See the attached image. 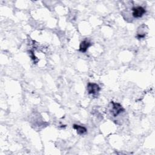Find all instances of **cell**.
I'll list each match as a JSON object with an SVG mask.
<instances>
[{
    "label": "cell",
    "instance_id": "cell-1",
    "mask_svg": "<svg viewBox=\"0 0 155 155\" xmlns=\"http://www.w3.org/2000/svg\"><path fill=\"white\" fill-rule=\"evenodd\" d=\"M110 104L111 105L110 107V112L111 115L114 117L117 116L119 114L125 111V109L119 103L111 101Z\"/></svg>",
    "mask_w": 155,
    "mask_h": 155
},
{
    "label": "cell",
    "instance_id": "cell-2",
    "mask_svg": "<svg viewBox=\"0 0 155 155\" xmlns=\"http://www.w3.org/2000/svg\"><path fill=\"white\" fill-rule=\"evenodd\" d=\"M87 91H88V94H95L98 93L100 91L101 88L99 86V85L96 84V83L89 82L87 84Z\"/></svg>",
    "mask_w": 155,
    "mask_h": 155
},
{
    "label": "cell",
    "instance_id": "cell-3",
    "mask_svg": "<svg viewBox=\"0 0 155 155\" xmlns=\"http://www.w3.org/2000/svg\"><path fill=\"white\" fill-rule=\"evenodd\" d=\"M145 9L141 6L134 7L132 8V15L135 18H139L142 17L145 13Z\"/></svg>",
    "mask_w": 155,
    "mask_h": 155
},
{
    "label": "cell",
    "instance_id": "cell-4",
    "mask_svg": "<svg viewBox=\"0 0 155 155\" xmlns=\"http://www.w3.org/2000/svg\"><path fill=\"white\" fill-rule=\"evenodd\" d=\"M91 44L87 40L82 41L79 45V51L81 52H85L87 50V49L91 46Z\"/></svg>",
    "mask_w": 155,
    "mask_h": 155
},
{
    "label": "cell",
    "instance_id": "cell-5",
    "mask_svg": "<svg viewBox=\"0 0 155 155\" xmlns=\"http://www.w3.org/2000/svg\"><path fill=\"white\" fill-rule=\"evenodd\" d=\"M73 127L74 129H75L76 130V132L78 134H80V135H82V134H84L85 133H87V128L83 126H81V125H77V124H74L73 125Z\"/></svg>",
    "mask_w": 155,
    "mask_h": 155
},
{
    "label": "cell",
    "instance_id": "cell-6",
    "mask_svg": "<svg viewBox=\"0 0 155 155\" xmlns=\"http://www.w3.org/2000/svg\"><path fill=\"white\" fill-rule=\"evenodd\" d=\"M30 54H31V59L34 61H35V60H36L37 59H36V58L35 56V55H34V54H33V53L31 51H30Z\"/></svg>",
    "mask_w": 155,
    "mask_h": 155
}]
</instances>
